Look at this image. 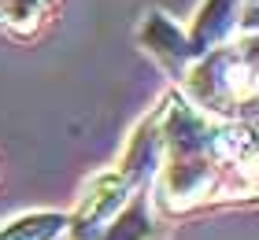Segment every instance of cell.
<instances>
[{"label": "cell", "mask_w": 259, "mask_h": 240, "mask_svg": "<svg viewBox=\"0 0 259 240\" xmlns=\"http://www.w3.org/2000/svg\"><path fill=\"white\" fill-rule=\"evenodd\" d=\"M63 225L67 222L60 214H33V218H22L15 225H8V229L0 233V240H52Z\"/></svg>", "instance_id": "6da1fadb"}, {"label": "cell", "mask_w": 259, "mask_h": 240, "mask_svg": "<svg viewBox=\"0 0 259 240\" xmlns=\"http://www.w3.org/2000/svg\"><path fill=\"white\" fill-rule=\"evenodd\" d=\"M233 11H237V0H211L204 8V15H200V22H196V44L204 48L207 41H215L219 33H226Z\"/></svg>", "instance_id": "7a4b0ae2"}]
</instances>
